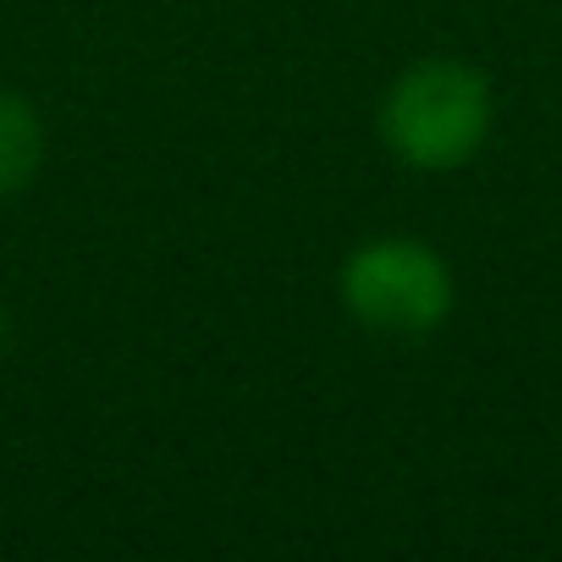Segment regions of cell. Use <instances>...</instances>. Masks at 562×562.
Instances as JSON below:
<instances>
[{"mask_svg": "<svg viewBox=\"0 0 562 562\" xmlns=\"http://www.w3.org/2000/svg\"><path fill=\"white\" fill-rule=\"evenodd\" d=\"M337 299L364 331L419 342L447 326L458 304V276L436 243L408 237V232H381V237H364L342 259Z\"/></svg>", "mask_w": 562, "mask_h": 562, "instance_id": "cell-2", "label": "cell"}, {"mask_svg": "<svg viewBox=\"0 0 562 562\" xmlns=\"http://www.w3.org/2000/svg\"><path fill=\"white\" fill-rule=\"evenodd\" d=\"M45 166V122L40 111L12 94V89H0V199H12L23 193Z\"/></svg>", "mask_w": 562, "mask_h": 562, "instance_id": "cell-3", "label": "cell"}, {"mask_svg": "<svg viewBox=\"0 0 562 562\" xmlns=\"http://www.w3.org/2000/svg\"><path fill=\"white\" fill-rule=\"evenodd\" d=\"M496 127V89L485 67L463 56H425L403 67L375 111V133L392 160L425 177L463 171Z\"/></svg>", "mask_w": 562, "mask_h": 562, "instance_id": "cell-1", "label": "cell"}]
</instances>
